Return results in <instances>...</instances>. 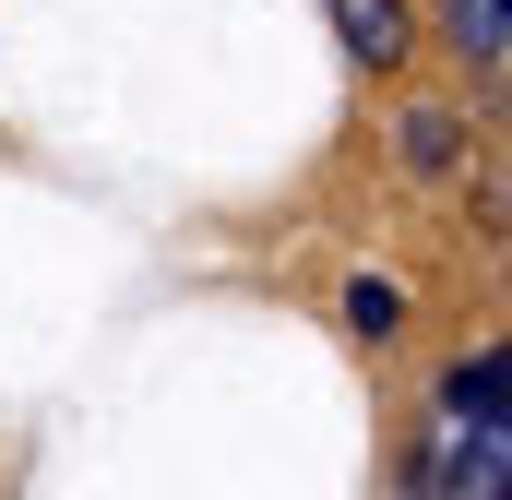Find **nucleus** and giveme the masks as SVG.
Instances as JSON below:
<instances>
[{
    "instance_id": "1",
    "label": "nucleus",
    "mask_w": 512,
    "mask_h": 500,
    "mask_svg": "<svg viewBox=\"0 0 512 500\" xmlns=\"http://www.w3.org/2000/svg\"><path fill=\"white\" fill-rule=\"evenodd\" d=\"M441 500H501V417H465L441 453Z\"/></svg>"
},
{
    "instance_id": "2",
    "label": "nucleus",
    "mask_w": 512,
    "mask_h": 500,
    "mask_svg": "<svg viewBox=\"0 0 512 500\" xmlns=\"http://www.w3.org/2000/svg\"><path fill=\"white\" fill-rule=\"evenodd\" d=\"M334 24H346L358 60H393V48H405V12H393V0H334Z\"/></svg>"
},
{
    "instance_id": "3",
    "label": "nucleus",
    "mask_w": 512,
    "mask_h": 500,
    "mask_svg": "<svg viewBox=\"0 0 512 500\" xmlns=\"http://www.w3.org/2000/svg\"><path fill=\"white\" fill-rule=\"evenodd\" d=\"M405 167H417V179H441V167H453V120H441V108H417V120H405Z\"/></svg>"
},
{
    "instance_id": "4",
    "label": "nucleus",
    "mask_w": 512,
    "mask_h": 500,
    "mask_svg": "<svg viewBox=\"0 0 512 500\" xmlns=\"http://www.w3.org/2000/svg\"><path fill=\"white\" fill-rule=\"evenodd\" d=\"M453 48H477V60H501V0H453Z\"/></svg>"
},
{
    "instance_id": "5",
    "label": "nucleus",
    "mask_w": 512,
    "mask_h": 500,
    "mask_svg": "<svg viewBox=\"0 0 512 500\" xmlns=\"http://www.w3.org/2000/svg\"><path fill=\"white\" fill-rule=\"evenodd\" d=\"M393 310H405V298H393L382 274H358V286H346V322H358V334H393Z\"/></svg>"
}]
</instances>
